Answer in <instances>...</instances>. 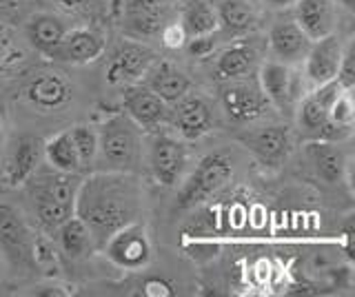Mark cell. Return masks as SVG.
Returning <instances> with one entry per match:
<instances>
[{"label":"cell","mask_w":355,"mask_h":297,"mask_svg":"<svg viewBox=\"0 0 355 297\" xmlns=\"http://www.w3.org/2000/svg\"><path fill=\"white\" fill-rule=\"evenodd\" d=\"M144 204L142 184L133 173L100 171L80 182L73 213L87 224L94 249L131 222H138Z\"/></svg>","instance_id":"cell-1"},{"label":"cell","mask_w":355,"mask_h":297,"mask_svg":"<svg viewBox=\"0 0 355 297\" xmlns=\"http://www.w3.org/2000/svg\"><path fill=\"white\" fill-rule=\"evenodd\" d=\"M96 164L103 171L136 173L142 164V129L125 114L109 116L98 129Z\"/></svg>","instance_id":"cell-2"},{"label":"cell","mask_w":355,"mask_h":297,"mask_svg":"<svg viewBox=\"0 0 355 297\" xmlns=\"http://www.w3.org/2000/svg\"><path fill=\"white\" fill-rule=\"evenodd\" d=\"M233 178V162L227 153L216 151L200 160L193 173L184 180L180 193H178V208H193L207 202L211 195L222 191Z\"/></svg>","instance_id":"cell-3"},{"label":"cell","mask_w":355,"mask_h":297,"mask_svg":"<svg viewBox=\"0 0 355 297\" xmlns=\"http://www.w3.org/2000/svg\"><path fill=\"white\" fill-rule=\"evenodd\" d=\"M33 237L27 222L11 204H0V253L11 269L31 271L33 262Z\"/></svg>","instance_id":"cell-4"},{"label":"cell","mask_w":355,"mask_h":297,"mask_svg":"<svg viewBox=\"0 0 355 297\" xmlns=\"http://www.w3.org/2000/svg\"><path fill=\"white\" fill-rule=\"evenodd\" d=\"M103 251L109 262L125 271H140L151 262V240L147 228L138 222L116 231L103 244Z\"/></svg>","instance_id":"cell-5"},{"label":"cell","mask_w":355,"mask_h":297,"mask_svg":"<svg viewBox=\"0 0 355 297\" xmlns=\"http://www.w3.org/2000/svg\"><path fill=\"white\" fill-rule=\"evenodd\" d=\"M258 82L262 87V91L277 111L282 116H293L297 102L302 93H300V78L293 71V64L284 62H264Z\"/></svg>","instance_id":"cell-6"},{"label":"cell","mask_w":355,"mask_h":297,"mask_svg":"<svg viewBox=\"0 0 355 297\" xmlns=\"http://www.w3.org/2000/svg\"><path fill=\"white\" fill-rule=\"evenodd\" d=\"M220 100L229 120L233 123H251V120L260 118L264 114L266 105V96L262 91V87L258 80H247L236 78V80H225V84L220 87Z\"/></svg>","instance_id":"cell-7"},{"label":"cell","mask_w":355,"mask_h":297,"mask_svg":"<svg viewBox=\"0 0 355 297\" xmlns=\"http://www.w3.org/2000/svg\"><path fill=\"white\" fill-rule=\"evenodd\" d=\"M187 147L166 134H155L149 142V169L162 186H173L182 180L187 169Z\"/></svg>","instance_id":"cell-8"},{"label":"cell","mask_w":355,"mask_h":297,"mask_svg":"<svg viewBox=\"0 0 355 297\" xmlns=\"http://www.w3.org/2000/svg\"><path fill=\"white\" fill-rule=\"evenodd\" d=\"M122 111L142 131H158L169 118V105L142 82H131L122 93Z\"/></svg>","instance_id":"cell-9"},{"label":"cell","mask_w":355,"mask_h":297,"mask_svg":"<svg viewBox=\"0 0 355 297\" xmlns=\"http://www.w3.org/2000/svg\"><path fill=\"white\" fill-rule=\"evenodd\" d=\"M155 62V53L140 45V42H120L116 51L111 53L107 62L105 78L109 84H131L142 80V75L149 71V67Z\"/></svg>","instance_id":"cell-10"},{"label":"cell","mask_w":355,"mask_h":297,"mask_svg":"<svg viewBox=\"0 0 355 297\" xmlns=\"http://www.w3.org/2000/svg\"><path fill=\"white\" fill-rule=\"evenodd\" d=\"M240 142L262 164H266V167H277V164H282L288 158V153H291V147H293L291 129L286 125H269V127L253 129L249 134L240 136Z\"/></svg>","instance_id":"cell-11"},{"label":"cell","mask_w":355,"mask_h":297,"mask_svg":"<svg viewBox=\"0 0 355 297\" xmlns=\"http://www.w3.org/2000/svg\"><path fill=\"white\" fill-rule=\"evenodd\" d=\"M340 89L342 87L336 80H331L327 84H318L315 91L300 98L297 109H295V118H297V125L306 138L315 140L320 136L322 127H324L329 120L331 105L336 100V96L340 93Z\"/></svg>","instance_id":"cell-12"},{"label":"cell","mask_w":355,"mask_h":297,"mask_svg":"<svg viewBox=\"0 0 355 297\" xmlns=\"http://www.w3.org/2000/svg\"><path fill=\"white\" fill-rule=\"evenodd\" d=\"M342 51H344L342 40L336 31L324 38H318L311 42V49L304 58L306 78L315 87L336 80L338 69H340V60H342Z\"/></svg>","instance_id":"cell-13"},{"label":"cell","mask_w":355,"mask_h":297,"mask_svg":"<svg viewBox=\"0 0 355 297\" xmlns=\"http://www.w3.org/2000/svg\"><path fill=\"white\" fill-rule=\"evenodd\" d=\"M103 51H105L103 36L89 29H73V31H67L58 45L47 53V58L55 62L87 64L103 56Z\"/></svg>","instance_id":"cell-14"},{"label":"cell","mask_w":355,"mask_h":297,"mask_svg":"<svg viewBox=\"0 0 355 297\" xmlns=\"http://www.w3.org/2000/svg\"><path fill=\"white\" fill-rule=\"evenodd\" d=\"M44 160V140L38 136H18L11 142L7 153V182L22 184L31 178V173L40 169V162Z\"/></svg>","instance_id":"cell-15"},{"label":"cell","mask_w":355,"mask_h":297,"mask_svg":"<svg viewBox=\"0 0 355 297\" xmlns=\"http://www.w3.org/2000/svg\"><path fill=\"white\" fill-rule=\"evenodd\" d=\"M311 40L295 20H277L269 29V47L277 62L300 64L311 49Z\"/></svg>","instance_id":"cell-16"},{"label":"cell","mask_w":355,"mask_h":297,"mask_svg":"<svg viewBox=\"0 0 355 297\" xmlns=\"http://www.w3.org/2000/svg\"><path fill=\"white\" fill-rule=\"evenodd\" d=\"M173 125L184 140H198L214 129V111L200 96H184L175 102Z\"/></svg>","instance_id":"cell-17"},{"label":"cell","mask_w":355,"mask_h":297,"mask_svg":"<svg viewBox=\"0 0 355 297\" xmlns=\"http://www.w3.org/2000/svg\"><path fill=\"white\" fill-rule=\"evenodd\" d=\"M178 0H127V27L138 36L160 34Z\"/></svg>","instance_id":"cell-18"},{"label":"cell","mask_w":355,"mask_h":297,"mask_svg":"<svg viewBox=\"0 0 355 297\" xmlns=\"http://www.w3.org/2000/svg\"><path fill=\"white\" fill-rule=\"evenodd\" d=\"M25 98L40 111H58L71 100V84L62 75L44 71L33 75L25 87Z\"/></svg>","instance_id":"cell-19"},{"label":"cell","mask_w":355,"mask_h":297,"mask_svg":"<svg viewBox=\"0 0 355 297\" xmlns=\"http://www.w3.org/2000/svg\"><path fill=\"white\" fill-rule=\"evenodd\" d=\"M142 84L149 87V89L160 96L166 105H175L180 98H184L189 91H191V80H189V75L184 71H180L171 62H158L155 60L149 71L142 75Z\"/></svg>","instance_id":"cell-20"},{"label":"cell","mask_w":355,"mask_h":297,"mask_svg":"<svg viewBox=\"0 0 355 297\" xmlns=\"http://www.w3.org/2000/svg\"><path fill=\"white\" fill-rule=\"evenodd\" d=\"M309 160L313 164V171L324 184H340L347 178L349 160L344 156L338 142H327V140H311L309 147Z\"/></svg>","instance_id":"cell-21"},{"label":"cell","mask_w":355,"mask_h":297,"mask_svg":"<svg viewBox=\"0 0 355 297\" xmlns=\"http://www.w3.org/2000/svg\"><path fill=\"white\" fill-rule=\"evenodd\" d=\"M27 182H29V193H40L51 197L55 202L76 206V195L78 189H80L83 178L78 173L60 171V169H51V171L36 169Z\"/></svg>","instance_id":"cell-22"},{"label":"cell","mask_w":355,"mask_h":297,"mask_svg":"<svg viewBox=\"0 0 355 297\" xmlns=\"http://www.w3.org/2000/svg\"><path fill=\"white\" fill-rule=\"evenodd\" d=\"M295 23L311 40L324 38L336 31V0H297Z\"/></svg>","instance_id":"cell-23"},{"label":"cell","mask_w":355,"mask_h":297,"mask_svg":"<svg viewBox=\"0 0 355 297\" xmlns=\"http://www.w3.org/2000/svg\"><path fill=\"white\" fill-rule=\"evenodd\" d=\"M214 9L218 16V29L231 38L249 34L255 27V20H258L255 9L247 0H216Z\"/></svg>","instance_id":"cell-24"},{"label":"cell","mask_w":355,"mask_h":297,"mask_svg":"<svg viewBox=\"0 0 355 297\" xmlns=\"http://www.w3.org/2000/svg\"><path fill=\"white\" fill-rule=\"evenodd\" d=\"M353 96L349 89H340V93L336 96V100L331 105L329 111V120L327 125L322 127L320 136L315 140H327V142H344L347 138H351L353 134Z\"/></svg>","instance_id":"cell-25"},{"label":"cell","mask_w":355,"mask_h":297,"mask_svg":"<svg viewBox=\"0 0 355 297\" xmlns=\"http://www.w3.org/2000/svg\"><path fill=\"white\" fill-rule=\"evenodd\" d=\"M25 34H27L29 45L33 49H38L42 56H47V53L60 42V38L67 34V27L60 18L49 16V14H36L27 20Z\"/></svg>","instance_id":"cell-26"},{"label":"cell","mask_w":355,"mask_h":297,"mask_svg":"<svg viewBox=\"0 0 355 297\" xmlns=\"http://www.w3.org/2000/svg\"><path fill=\"white\" fill-rule=\"evenodd\" d=\"M255 60H258V53L247 42H238V45H231L225 49L216 60V73L220 80H236L249 75L255 67Z\"/></svg>","instance_id":"cell-27"},{"label":"cell","mask_w":355,"mask_h":297,"mask_svg":"<svg viewBox=\"0 0 355 297\" xmlns=\"http://www.w3.org/2000/svg\"><path fill=\"white\" fill-rule=\"evenodd\" d=\"M180 25L184 27L189 38L196 36H207V34H216L218 31V16L216 9L207 0H189L180 12Z\"/></svg>","instance_id":"cell-28"},{"label":"cell","mask_w":355,"mask_h":297,"mask_svg":"<svg viewBox=\"0 0 355 297\" xmlns=\"http://www.w3.org/2000/svg\"><path fill=\"white\" fill-rule=\"evenodd\" d=\"M44 158L53 169L69 171V173H80L85 171L80 164V156H78L76 142L71 138V131H60L51 140L44 142Z\"/></svg>","instance_id":"cell-29"},{"label":"cell","mask_w":355,"mask_h":297,"mask_svg":"<svg viewBox=\"0 0 355 297\" xmlns=\"http://www.w3.org/2000/svg\"><path fill=\"white\" fill-rule=\"evenodd\" d=\"M55 235H58V244H60L62 253L73 260L87 255V253L94 249L92 233H89L87 224L76 213L55 228Z\"/></svg>","instance_id":"cell-30"},{"label":"cell","mask_w":355,"mask_h":297,"mask_svg":"<svg viewBox=\"0 0 355 297\" xmlns=\"http://www.w3.org/2000/svg\"><path fill=\"white\" fill-rule=\"evenodd\" d=\"M29 197H31L33 215H36L38 224L44 231H49V233H55V228L73 215V206L71 204L55 202V200H51V197L40 195V193H29Z\"/></svg>","instance_id":"cell-31"},{"label":"cell","mask_w":355,"mask_h":297,"mask_svg":"<svg viewBox=\"0 0 355 297\" xmlns=\"http://www.w3.org/2000/svg\"><path fill=\"white\" fill-rule=\"evenodd\" d=\"M71 131V138L76 142L78 156H80L83 169H89L96 164V153H98V131L89 125H78Z\"/></svg>","instance_id":"cell-32"},{"label":"cell","mask_w":355,"mask_h":297,"mask_svg":"<svg viewBox=\"0 0 355 297\" xmlns=\"http://www.w3.org/2000/svg\"><path fill=\"white\" fill-rule=\"evenodd\" d=\"M336 82L342 87V89L353 91V84H355V49H353V42H349L342 51V60H340Z\"/></svg>","instance_id":"cell-33"},{"label":"cell","mask_w":355,"mask_h":297,"mask_svg":"<svg viewBox=\"0 0 355 297\" xmlns=\"http://www.w3.org/2000/svg\"><path fill=\"white\" fill-rule=\"evenodd\" d=\"M160 38H162V45H164L166 49H184L187 40H189L184 27L180 25V20L166 23V25L160 29Z\"/></svg>","instance_id":"cell-34"},{"label":"cell","mask_w":355,"mask_h":297,"mask_svg":"<svg viewBox=\"0 0 355 297\" xmlns=\"http://www.w3.org/2000/svg\"><path fill=\"white\" fill-rule=\"evenodd\" d=\"M216 47V40H214V34H207V36H196V38H189L184 49L191 53V56L200 58V56H207L211 53Z\"/></svg>","instance_id":"cell-35"},{"label":"cell","mask_w":355,"mask_h":297,"mask_svg":"<svg viewBox=\"0 0 355 297\" xmlns=\"http://www.w3.org/2000/svg\"><path fill=\"white\" fill-rule=\"evenodd\" d=\"M264 3L275 7V9H286V7H293L297 0H264Z\"/></svg>","instance_id":"cell-36"},{"label":"cell","mask_w":355,"mask_h":297,"mask_svg":"<svg viewBox=\"0 0 355 297\" xmlns=\"http://www.w3.org/2000/svg\"><path fill=\"white\" fill-rule=\"evenodd\" d=\"M7 56H9V40L0 34V64L7 60Z\"/></svg>","instance_id":"cell-37"},{"label":"cell","mask_w":355,"mask_h":297,"mask_svg":"<svg viewBox=\"0 0 355 297\" xmlns=\"http://www.w3.org/2000/svg\"><path fill=\"white\" fill-rule=\"evenodd\" d=\"M340 5L344 7V9H347V12H355V0H340Z\"/></svg>","instance_id":"cell-38"},{"label":"cell","mask_w":355,"mask_h":297,"mask_svg":"<svg viewBox=\"0 0 355 297\" xmlns=\"http://www.w3.org/2000/svg\"><path fill=\"white\" fill-rule=\"evenodd\" d=\"M64 3H71V5H73V3H76V0H64Z\"/></svg>","instance_id":"cell-39"},{"label":"cell","mask_w":355,"mask_h":297,"mask_svg":"<svg viewBox=\"0 0 355 297\" xmlns=\"http://www.w3.org/2000/svg\"><path fill=\"white\" fill-rule=\"evenodd\" d=\"M0 131H3V120H0Z\"/></svg>","instance_id":"cell-40"}]
</instances>
